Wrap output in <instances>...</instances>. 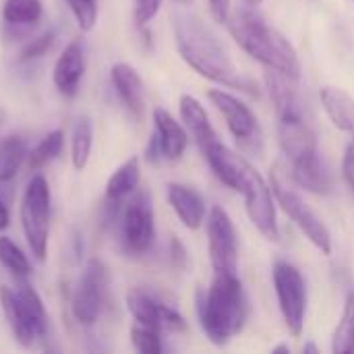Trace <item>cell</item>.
Listing matches in <instances>:
<instances>
[{
    "label": "cell",
    "instance_id": "obj_1",
    "mask_svg": "<svg viewBox=\"0 0 354 354\" xmlns=\"http://www.w3.org/2000/svg\"><path fill=\"white\" fill-rule=\"evenodd\" d=\"M174 37L183 60L201 77L239 89L249 95H259L257 83L243 75L232 62L230 54L218 41V37L193 15L180 12L174 17Z\"/></svg>",
    "mask_w": 354,
    "mask_h": 354
},
{
    "label": "cell",
    "instance_id": "obj_2",
    "mask_svg": "<svg viewBox=\"0 0 354 354\" xmlns=\"http://www.w3.org/2000/svg\"><path fill=\"white\" fill-rule=\"evenodd\" d=\"M214 174L232 191L241 193L245 199L247 214L257 230L268 241H280V226L276 218V207L272 199V187L263 180V176L236 151L228 149L220 141L203 151Z\"/></svg>",
    "mask_w": 354,
    "mask_h": 354
},
{
    "label": "cell",
    "instance_id": "obj_3",
    "mask_svg": "<svg viewBox=\"0 0 354 354\" xmlns=\"http://www.w3.org/2000/svg\"><path fill=\"white\" fill-rule=\"evenodd\" d=\"M197 313L205 336L218 346L241 334L249 317V301L241 278L216 274L212 286L197 295Z\"/></svg>",
    "mask_w": 354,
    "mask_h": 354
},
{
    "label": "cell",
    "instance_id": "obj_4",
    "mask_svg": "<svg viewBox=\"0 0 354 354\" xmlns=\"http://www.w3.org/2000/svg\"><path fill=\"white\" fill-rule=\"evenodd\" d=\"M228 29L239 46L270 71L286 77H301V60L292 44L274 27H270L255 10L243 8L228 17Z\"/></svg>",
    "mask_w": 354,
    "mask_h": 354
},
{
    "label": "cell",
    "instance_id": "obj_5",
    "mask_svg": "<svg viewBox=\"0 0 354 354\" xmlns=\"http://www.w3.org/2000/svg\"><path fill=\"white\" fill-rule=\"evenodd\" d=\"M278 137L282 151L292 164V180L317 195L330 191V172L322 162L315 133L307 116L278 118Z\"/></svg>",
    "mask_w": 354,
    "mask_h": 354
},
{
    "label": "cell",
    "instance_id": "obj_6",
    "mask_svg": "<svg viewBox=\"0 0 354 354\" xmlns=\"http://www.w3.org/2000/svg\"><path fill=\"white\" fill-rule=\"evenodd\" d=\"M0 303L15 340L29 348L48 332V313L39 295L25 278H17V286H0Z\"/></svg>",
    "mask_w": 354,
    "mask_h": 354
},
{
    "label": "cell",
    "instance_id": "obj_7",
    "mask_svg": "<svg viewBox=\"0 0 354 354\" xmlns=\"http://www.w3.org/2000/svg\"><path fill=\"white\" fill-rule=\"evenodd\" d=\"M50 187L41 174L31 176L21 199V226L37 261L46 259L50 236Z\"/></svg>",
    "mask_w": 354,
    "mask_h": 354
},
{
    "label": "cell",
    "instance_id": "obj_8",
    "mask_svg": "<svg viewBox=\"0 0 354 354\" xmlns=\"http://www.w3.org/2000/svg\"><path fill=\"white\" fill-rule=\"evenodd\" d=\"M272 193L278 199L280 207L286 212V216L305 232V236L324 253H332V234L328 226L322 222V218L305 203V199L288 185V178L284 172L276 166L272 172Z\"/></svg>",
    "mask_w": 354,
    "mask_h": 354
},
{
    "label": "cell",
    "instance_id": "obj_9",
    "mask_svg": "<svg viewBox=\"0 0 354 354\" xmlns=\"http://www.w3.org/2000/svg\"><path fill=\"white\" fill-rule=\"evenodd\" d=\"M207 97L224 116V120H226L232 137L236 139L239 147L245 153L261 156L263 153V133H261L259 120L251 112V108L224 89H212L207 93Z\"/></svg>",
    "mask_w": 354,
    "mask_h": 354
},
{
    "label": "cell",
    "instance_id": "obj_10",
    "mask_svg": "<svg viewBox=\"0 0 354 354\" xmlns=\"http://www.w3.org/2000/svg\"><path fill=\"white\" fill-rule=\"evenodd\" d=\"M274 288L284 324L292 336H301L307 315V286L303 274L288 261L274 263Z\"/></svg>",
    "mask_w": 354,
    "mask_h": 354
},
{
    "label": "cell",
    "instance_id": "obj_11",
    "mask_svg": "<svg viewBox=\"0 0 354 354\" xmlns=\"http://www.w3.org/2000/svg\"><path fill=\"white\" fill-rule=\"evenodd\" d=\"M120 243L129 255H145L156 243V218L147 193H135L120 212Z\"/></svg>",
    "mask_w": 354,
    "mask_h": 354
},
{
    "label": "cell",
    "instance_id": "obj_12",
    "mask_svg": "<svg viewBox=\"0 0 354 354\" xmlns=\"http://www.w3.org/2000/svg\"><path fill=\"white\" fill-rule=\"evenodd\" d=\"M108 295V270L100 259H89L79 286L73 295V315L81 326H93L106 303Z\"/></svg>",
    "mask_w": 354,
    "mask_h": 354
},
{
    "label": "cell",
    "instance_id": "obj_13",
    "mask_svg": "<svg viewBox=\"0 0 354 354\" xmlns=\"http://www.w3.org/2000/svg\"><path fill=\"white\" fill-rule=\"evenodd\" d=\"M207 241H209V259L216 274L239 276V243L236 230L220 205L212 207L207 216Z\"/></svg>",
    "mask_w": 354,
    "mask_h": 354
},
{
    "label": "cell",
    "instance_id": "obj_14",
    "mask_svg": "<svg viewBox=\"0 0 354 354\" xmlns=\"http://www.w3.org/2000/svg\"><path fill=\"white\" fill-rule=\"evenodd\" d=\"M127 307L137 324L156 328L160 332L174 334V332H183L187 328L183 315L176 309L164 305L162 301L153 299L151 295H147L143 290H131L127 295Z\"/></svg>",
    "mask_w": 354,
    "mask_h": 354
},
{
    "label": "cell",
    "instance_id": "obj_15",
    "mask_svg": "<svg viewBox=\"0 0 354 354\" xmlns=\"http://www.w3.org/2000/svg\"><path fill=\"white\" fill-rule=\"evenodd\" d=\"M85 73V48L81 41H71L54 64V87L64 97H73L79 91V83Z\"/></svg>",
    "mask_w": 354,
    "mask_h": 354
},
{
    "label": "cell",
    "instance_id": "obj_16",
    "mask_svg": "<svg viewBox=\"0 0 354 354\" xmlns=\"http://www.w3.org/2000/svg\"><path fill=\"white\" fill-rule=\"evenodd\" d=\"M153 127H156L153 135L158 139L162 158L168 162L180 160L187 149V143H189V135L183 129V124L176 122V118L168 110L156 108L153 110Z\"/></svg>",
    "mask_w": 354,
    "mask_h": 354
},
{
    "label": "cell",
    "instance_id": "obj_17",
    "mask_svg": "<svg viewBox=\"0 0 354 354\" xmlns=\"http://www.w3.org/2000/svg\"><path fill=\"white\" fill-rule=\"evenodd\" d=\"M112 77V85L118 93V97L122 100V104L127 106V110L141 118L143 110H145V85L141 75L135 71V66L127 64V62H116L110 71Z\"/></svg>",
    "mask_w": 354,
    "mask_h": 354
},
{
    "label": "cell",
    "instance_id": "obj_18",
    "mask_svg": "<svg viewBox=\"0 0 354 354\" xmlns=\"http://www.w3.org/2000/svg\"><path fill=\"white\" fill-rule=\"evenodd\" d=\"M166 195H168V203H170L172 209L176 212L178 220H180L189 230L201 228L207 209H205L203 197H201L197 191H193V189H189V187H185V185H178V183H170Z\"/></svg>",
    "mask_w": 354,
    "mask_h": 354
},
{
    "label": "cell",
    "instance_id": "obj_19",
    "mask_svg": "<svg viewBox=\"0 0 354 354\" xmlns=\"http://www.w3.org/2000/svg\"><path fill=\"white\" fill-rule=\"evenodd\" d=\"M178 106H180V118H183L187 131L191 133V137L195 139V143L199 145V149L203 153L207 147H212L218 141V135L207 118L205 108L201 106L199 100H195L193 95H187V93L180 97Z\"/></svg>",
    "mask_w": 354,
    "mask_h": 354
},
{
    "label": "cell",
    "instance_id": "obj_20",
    "mask_svg": "<svg viewBox=\"0 0 354 354\" xmlns=\"http://www.w3.org/2000/svg\"><path fill=\"white\" fill-rule=\"evenodd\" d=\"M324 110L328 112L330 120L334 122L336 129L354 135V100L338 87H322L319 91Z\"/></svg>",
    "mask_w": 354,
    "mask_h": 354
},
{
    "label": "cell",
    "instance_id": "obj_21",
    "mask_svg": "<svg viewBox=\"0 0 354 354\" xmlns=\"http://www.w3.org/2000/svg\"><path fill=\"white\" fill-rule=\"evenodd\" d=\"M141 178V168H139V158H129L124 164H120L112 176L106 183V199L108 201H122L129 195H133L139 187Z\"/></svg>",
    "mask_w": 354,
    "mask_h": 354
},
{
    "label": "cell",
    "instance_id": "obj_22",
    "mask_svg": "<svg viewBox=\"0 0 354 354\" xmlns=\"http://www.w3.org/2000/svg\"><path fill=\"white\" fill-rule=\"evenodd\" d=\"M93 145V127L89 116H79L71 131V162L75 170H83L89 162Z\"/></svg>",
    "mask_w": 354,
    "mask_h": 354
},
{
    "label": "cell",
    "instance_id": "obj_23",
    "mask_svg": "<svg viewBox=\"0 0 354 354\" xmlns=\"http://www.w3.org/2000/svg\"><path fill=\"white\" fill-rule=\"evenodd\" d=\"M27 156L25 141L17 135H8L0 141V183H8L19 172Z\"/></svg>",
    "mask_w": 354,
    "mask_h": 354
},
{
    "label": "cell",
    "instance_id": "obj_24",
    "mask_svg": "<svg viewBox=\"0 0 354 354\" xmlns=\"http://www.w3.org/2000/svg\"><path fill=\"white\" fill-rule=\"evenodd\" d=\"M41 0H6L2 4V19L8 25H35L41 19Z\"/></svg>",
    "mask_w": 354,
    "mask_h": 354
},
{
    "label": "cell",
    "instance_id": "obj_25",
    "mask_svg": "<svg viewBox=\"0 0 354 354\" xmlns=\"http://www.w3.org/2000/svg\"><path fill=\"white\" fill-rule=\"evenodd\" d=\"M332 351L336 354H354V290L346 295L342 319L332 338Z\"/></svg>",
    "mask_w": 354,
    "mask_h": 354
},
{
    "label": "cell",
    "instance_id": "obj_26",
    "mask_svg": "<svg viewBox=\"0 0 354 354\" xmlns=\"http://www.w3.org/2000/svg\"><path fill=\"white\" fill-rule=\"evenodd\" d=\"M64 145V133L62 131H52L48 133L29 153V168L31 170H39L41 166H46L48 162L56 160L62 151Z\"/></svg>",
    "mask_w": 354,
    "mask_h": 354
},
{
    "label": "cell",
    "instance_id": "obj_27",
    "mask_svg": "<svg viewBox=\"0 0 354 354\" xmlns=\"http://www.w3.org/2000/svg\"><path fill=\"white\" fill-rule=\"evenodd\" d=\"M0 263L15 278H27L29 272H31L29 261H27V255L8 236H0Z\"/></svg>",
    "mask_w": 354,
    "mask_h": 354
},
{
    "label": "cell",
    "instance_id": "obj_28",
    "mask_svg": "<svg viewBox=\"0 0 354 354\" xmlns=\"http://www.w3.org/2000/svg\"><path fill=\"white\" fill-rule=\"evenodd\" d=\"M162 332L143 324H135L131 330V342L135 346V351L141 354H160L164 351L162 344Z\"/></svg>",
    "mask_w": 354,
    "mask_h": 354
},
{
    "label": "cell",
    "instance_id": "obj_29",
    "mask_svg": "<svg viewBox=\"0 0 354 354\" xmlns=\"http://www.w3.org/2000/svg\"><path fill=\"white\" fill-rule=\"evenodd\" d=\"M81 31H91L97 21V0H66Z\"/></svg>",
    "mask_w": 354,
    "mask_h": 354
},
{
    "label": "cell",
    "instance_id": "obj_30",
    "mask_svg": "<svg viewBox=\"0 0 354 354\" xmlns=\"http://www.w3.org/2000/svg\"><path fill=\"white\" fill-rule=\"evenodd\" d=\"M54 37H56V35H54V31L50 29V31H44L39 37L31 39L29 44H25V48L21 50V60H33V58L44 56V54L52 48Z\"/></svg>",
    "mask_w": 354,
    "mask_h": 354
},
{
    "label": "cell",
    "instance_id": "obj_31",
    "mask_svg": "<svg viewBox=\"0 0 354 354\" xmlns=\"http://www.w3.org/2000/svg\"><path fill=\"white\" fill-rule=\"evenodd\" d=\"M162 0H135V21L137 25H147L160 10Z\"/></svg>",
    "mask_w": 354,
    "mask_h": 354
},
{
    "label": "cell",
    "instance_id": "obj_32",
    "mask_svg": "<svg viewBox=\"0 0 354 354\" xmlns=\"http://www.w3.org/2000/svg\"><path fill=\"white\" fill-rule=\"evenodd\" d=\"M342 174H344V180H346L348 189L354 193V135L353 139H351V143L346 145V151H344Z\"/></svg>",
    "mask_w": 354,
    "mask_h": 354
},
{
    "label": "cell",
    "instance_id": "obj_33",
    "mask_svg": "<svg viewBox=\"0 0 354 354\" xmlns=\"http://www.w3.org/2000/svg\"><path fill=\"white\" fill-rule=\"evenodd\" d=\"M207 2H209V10L214 19L218 23H226L230 17V0H207Z\"/></svg>",
    "mask_w": 354,
    "mask_h": 354
},
{
    "label": "cell",
    "instance_id": "obj_34",
    "mask_svg": "<svg viewBox=\"0 0 354 354\" xmlns=\"http://www.w3.org/2000/svg\"><path fill=\"white\" fill-rule=\"evenodd\" d=\"M8 222H10V216H8V209L4 203H0V230L8 228Z\"/></svg>",
    "mask_w": 354,
    "mask_h": 354
},
{
    "label": "cell",
    "instance_id": "obj_35",
    "mask_svg": "<svg viewBox=\"0 0 354 354\" xmlns=\"http://www.w3.org/2000/svg\"><path fill=\"white\" fill-rule=\"evenodd\" d=\"M272 353H290V348H288L286 344H280V346H276Z\"/></svg>",
    "mask_w": 354,
    "mask_h": 354
},
{
    "label": "cell",
    "instance_id": "obj_36",
    "mask_svg": "<svg viewBox=\"0 0 354 354\" xmlns=\"http://www.w3.org/2000/svg\"><path fill=\"white\" fill-rule=\"evenodd\" d=\"M303 353H317V346L315 344H305Z\"/></svg>",
    "mask_w": 354,
    "mask_h": 354
},
{
    "label": "cell",
    "instance_id": "obj_37",
    "mask_svg": "<svg viewBox=\"0 0 354 354\" xmlns=\"http://www.w3.org/2000/svg\"><path fill=\"white\" fill-rule=\"evenodd\" d=\"M245 2H247L249 6H257V4H261L263 0H245Z\"/></svg>",
    "mask_w": 354,
    "mask_h": 354
},
{
    "label": "cell",
    "instance_id": "obj_38",
    "mask_svg": "<svg viewBox=\"0 0 354 354\" xmlns=\"http://www.w3.org/2000/svg\"><path fill=\"white\" fill-rule=\"evenodd\" d=\"M176 2H180V4H189L191 0H176Z\"/></svg>",
    "mask_w": 354,
    "mask_h": 354
}]
</instances>
